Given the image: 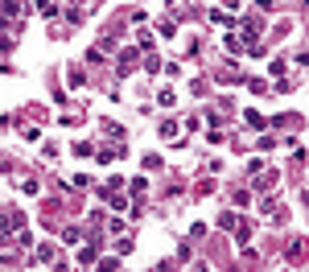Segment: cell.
Segmentation results:
<instances>
[{"label": "cell", "instance_id": "6da1fadb", "mask_svg": "<svg viewBox=\"0 0 309 272\" xmlns=\"http://www.w3.org/2000/svg\"><path fill=\"white\" fill-rule=\"evenodd\" d=\"M4 13H13V17H17V13H21V0H4Z\"/></svg>", "mask_w": 309, "mask_h": 272}, {"label": "cell", "instance_id": "7a4b0ae2", "mask_svg": "<svg viewBox=\"0 0 309 272\" xmlns=\"http://www.w3.org/2000/svg\"><path fill=\"white\" fill-rule=\"evenodd\" d=\"M4 235H8V223H4V219H0V239H4Z\"/></svg>", "mask_w": 309, "mask_h": 272}]
</instances>
